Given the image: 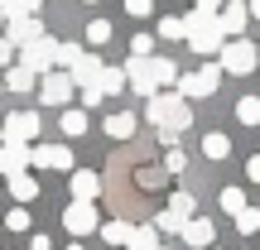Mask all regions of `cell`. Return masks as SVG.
<instances>
[{"label":"cell","mask_w":260,"mask_h":250,"mask_svg":"<svg viewBox=\"0 0 260 250\" xmlns=\"http://www.w3.org/2000/svg\"><path fill=\"white\" fill-rule=\"evenodd\" d=\"M0 29H5V15H0Z\"/></svg>","instance_id":"46"},{"label":"cell","mask_w":260,"mask_h":250,"mask_svg":"<svg viewBox=\"0 0 260 250\" xmlns=\"http://www.w3.org/2000/svg\"><path fill=\"white\" fill-rule=\"evenodd\" d=\"M135 116H130V111H116V116H106V135H111V139H130V135H135Z\"/></svg>","instance_id":"19"},{"label":"cell","mask_w":260,"mask_h":250,"mask_svg":"<svg viewBox=\"0 0 260 250\" xmlns=\"http://www.w3.org/2000/svg\"><path fill=\"white\" fill-rule=\"evenodd\" d=\"M15 53H19V48L10 44V39H0V67H10V63H15Z\"/></svg>","instance_id":"39"},{"label":"cell","mask_w":260,"mask_h":250,"mask_svg":"<svg viewBox=\"0 0 260 250\" xmlns=\"http://www.w3.org/2000/svg\"><path fill=\"white\" fill-rule=\"evenodd\" d=\"M130 250H164V245H159V231H154V226H135V241H130Z\"/></svg>","instance_id":"27"},{"label":"cell","mask_w":260,"mask_h":250,"mask_svg":"<svg viewBox=\"0 0 260 250\" xmlns=\"http://www.w3.org/2000/svg\"><path fill=\"white\" fill-rule=\"evenodd\" d=\"M154 82L159 87H174L178 82V63H174V58H154Z\"/></svg>","instance_id":"26"},{"label":"cell","mask_w":260,"mask_h":250,"mask_svg":"<svg viewBox=\"0 0 260 250\" xmlns=\"http://www.w3.org/2000/svg\"><path fill=\"white\" fill-rule=\"evenodd\" d=\"M5 5H10V0H0V10H5Z\"/></svg>","instance_id":"45"},{"label":"cell","mask_w":260,"mask_h":250,"mask_svg":"<svg viewBox=\"0 0 260 250\" xmlns=\"http://www.w3.org/2000/svg\"><path fill=\"white\" fill-rule=\"evenodd\" d=\"M96 87H102L106 96H116L125 87V67H102V77H96Z\"/></svg>","instance_id":"23"},{"label":"cell","mask_w":260,"mask_h":250,"mask_svg":"<svg viewBox=\"0 0 260 250\" xmlns=\"http://www.w3.org/2000/svg\"><path fill=\"white\" fill-rule=\"evenodd\" d=\"M178 236H183V245H198V250H212L217 245V226L207 222V217H188Z\"/></svg>","instance_id":"11"},{"label":"cell","mask_w":260,"mask_h":250,"mask_svg":"<svg viewBox=\"0 0 260 250\" xmlns=\"http://www.w3.org/2000/svg\"><path fill=\"white\" fill-rule=\"evenodd\" d=\"M183 164H188V159H183V149L174 145V149H169V159H164V168H169V173H178V168H183Z\"/></svg>","instance_id":"38"},{"label":"cell","mask_w":260,"mask_h":250,"mask_svg":"<svg viewBox=\"0 0 260 250\" xmlns=\"http://www.w3.org/2000/svg\"><path fill=\"white\" fill-rule=\"evenodd\" d=\"M63 231H73L77 241H82V236H92V231H102V217H96V207L92 202H73L63 212Z\"/></svg>","instance_id":"7"},{"label":"cell","mask_w":260,"mask_h":250,"mask_svg":"<svg viewBox=\"0 0 260 250\" xmlns=\"http://www.w3.org/2000/svg\"><path fill=\"white\" fill-rule=\"evenodd\" d=\"M29 164H34V168L73 173V149H68V145H39V149H29Z\"/></svg>","instance_id":"9"},{"label":"cell","mask_w":260,"mask_h":250,"mask_svg":"<svg viewBox=\"0 0 260 250\" xmlns=\"http://www.w3.org/2000/svg\"><path fill=\"white\" fill-rule=\"evenodd\" d=\"M246 10H251V19H260V0H251V5H246Z\"/></svg>","instance_id":"43"},{"label":"cell","mask_w":260,"mask_h":250,"mask_svg":"<svg viewBox=\"0 0 260 250\" xmlns=\"http://www.w3.org/2000/svg\"><path fill=\"white\" fill-rule=\"evenodd\" d=\"M246 178H251V183H260V154L246 159Z\"/></svg>","instance_id":"40"},{"label":"cell","mask_w":260,"mask_h":250,"mask_svg":"<svg viewBox=\"0 0 260 250\" xmlns=\"http://www.w3.org/2000/svg\"><path fill=\"white\" fill-rule=\"evenodd\" d=\"M149 10H154V0H125V15H135V19H145Z\"/></svg>","instance_id":"37"},{"label":"cell","mask_w":260,"mask_h":250,"mask_svg":"<svg viewBox=\"0 0 260 250\" xmlns=\"http://www.w3.org/2000/svg\"><path fill=\"white\" fill-rule=\"evenodd\" d=\"M125 82L149 101V96L159 92V82H154V58H130V63H125Z\"/></svg>","instance_id":"10"},{"label":"cell","mask_w":260,"mask_h":250,"mask_svg":"<svg viewBox=\"0 0 260 250\" xmlns=\"http://www.w3.org/2000/svg\"><path fill=\"white\" fill-rule=\"evenodd\" d=\"M183 29H188L183 44L193 48V53H203V58L222 53L226 34H222V19H217V15H207V10H198V5H193V15H183Z\"/></svg>","instance_id":"2"},{"label":"cell","mask_w":260,"mask_h":250,"mask_svg":"<svg viewBox=\"0 0 260 250\" xmlns=\"http://www.w3.org/2000/svg\"><path fill=\"white\" fill-rule=\"evenodd\" d=\"M130 58H154V34H135L130 39Z\"/></svg>","instance_id":"33"},{"label":"cell","mask_w":260,"mask_h":250,"mask_svg":"<svg viewBox=\"0 0 260 250\" xmlns=\"http://www.w3.org/2000/svg\"><path fill=\"white\" fill-rule=\"evenodd\" d=\"M159 39H188L183 19H178V15H164V19H159Z\"/></svg>","instance_id":"30"},{"label":"cell","mask_w":260,"mask_h":250,"mask_svg":"<svg viewBox=\"0 0 260 250\" xmlns=\"http://www.w3.org/2000/svg\"><path fill=\"white\" fill-rule=\"evenodd\" d=\"M68 193H73V202H96V197H102V178H96L92 168H73Z\"/></svg>","instance_id":"12"},{"label":"cell","mask_w":260,"mask_h":250,"mask_svg":"<svg viewBox=\"0 0 260 250\" xmlns=\"http://www.w3.org/2000/svg\"><path fill=\"white\" fill-rule=\"evenodd\" d=\"M39 130H44V121H39L34 111H10L5 125H0V135H5V145H29Z\"/></svg>","instance_id":"6"},{"label":"cell","mask_w":260,"mask_h":250,"mask_svg":"<svg viewBox=\"0 0 260 250\" xmlns=\"http://www.w3.org/2000/svg\"><path fill=\"white\" fill-rule=\"evenodd\" d=\"M29 168V145H0V173L15 178Z\"/></svg>","instance_id":"15"},{"label":"cell","mask_w":260,"mask_h":250,"mask_svg":"<svg viewBox=\"0 0 260 250\" xmlns=\"http://www.w3.org/2000/svg\"><path fill=\"white\" fill-rule=\"evenodd\" d=\"M68 250H87V245H82V241H77V245H68Z\"/></svg>","instance_id":"44"},{"label":"cell","mask_w":260,"mask_h":250,"mask_svg":"<svg viewBox=\"0 0 260 250\" xmlns=\"http://www.w3.org/2000/svg\"><path fill=\"white\" fill-rule=\"evenodd\" d=\"M145 121L159 130V139H164L169 149H174V139H178V130H188L193 125V111H188V101L178 92H154L145 101Z\"/></svg>","instance_id":"1"},{"label":"cell","mask_w":260,"mask_h":250,"mask_svg":"<svg viewBox=\"0 0 260 250\" xmlns=\"http://www.w3.org/2000/svg\"><path fill=\"white\" fill-rule=\"evenodd\" d=\"M5 39L15 48H24V44H34V39H44V24H39L34 15H24V19H5Z\"/></svg>","instance_id":"14"},{"label":"cell","mask_w":260,"mask_h":250,"mask_svg":"<svg viewBox=\"0 0 260 250\" xmlns=\"http://www.w3.org/2000/svg\"><path fill=\"white\" fill-rule=\"evenodd\" d=\"M19 67H29L34 77H44V73H53L58 67V39H34V44H24L19 48Z\"/></svg>","instance_id":"5"},{"label":"cell","mask_w":260,"mask_h":250,"mask_svg":"<svg viewBox=\"0 0 260 250\" xmlns=\"http://www.w3.org/2000/svg\"><path fill=\"white\" fill-rule=\"evenodd\" d=\"M63 135H68V139L87 135V111H63Z\"/></svg>","instance_id":"28"},{"label":"cell","mask_w":260,"mask_h":250,"mask_svg":"<svg viewBox=\"0 0 260 250\" xmlns=\"http://www.w3.org/2000/svg\"><path fill=\"white\" fill-rule=\"evenodd\" d=\"M217 87H222V63H203L198 73L178 77V96H183V101H203V96H212Z\"/></svg>","instance_id":"4"},{"label":"cell","mask_w":260,"mask_h":250,"mask_svg":"<svg viewBox=\"0 0 260 250\" xmlns=\"http://www.w3.org/2000/svg\"><path fill=\"white\" fill-rule=\"evenodd\" d=\"M73 73H63V67H53V73H44V82H39V96H44V106H68V96H73Z\"/></svg>","instance_id":"8"},{"label":"cell","mask_w":260,"mask_h":250,"mask_svg":"<svg viewBox=\"0 0 260 250\" xmlns=\"http://www.w3.org/2000/svg\"><path fill=\"white\" fill-rule=\"evenodd\" d=\"M77 58H82V48H77V44H58V67H63V73H73Z\"/></svg>","instance_id":"34"},{"label":"cell","mask_w":260,"mask_h":250,"mask_svg":"<svg viewBox=\"0 0 260 250\" xmlns=\"http://www.w3.org/2000/svg\"><path fill=\"white\" fill-rule=\"evenodd\" d=\"M217 19H222V34L226 39H241V29L251 24V10H246V0H226Z\"/></svg>","instance_id":"13"},{"label":"cell","mask_w":260,"mask_h":250,"mask_svg":"<svg viewBox=\"0 0 260 250\" xmlns=\"http://www.w3.org/2000/svg\"><path fill=\"white\" fill-rule=\"evenodd\" d=\"M222 212H246V193H241V188H222Z\"/></svg>","instance_id":"31"},{"label":"cell","mask_w":260,"mask_h":250,"mask_svg":"<svg viewBox=\"0 0 260 250\" xmlns=\"http://www.w3.org/2000/svg\"><path fill=\"white\" fill-rule=\"evenodd\" d=\"M39 10H44V0H10L0 15L5 19H24V15H39Z\"/></svg>","instance_id":"25"},{"label":"cell","mask_w":260,"mask_h":250,"mask_svg":"<svg viewBox=\"0 0 260 250\" xmlns=\"http://www.w3.org/2000/svg\"><path fill=\"white\" fill-rule=\"evenodd\" d=\"M87 44H92V48L111 44V24H106V19H92V24H87Z\"/></svg>","instance_id":"29"},{"label":"cell","mask_w":260,"mask_h":250,"mask_svg":"<svg viewBox=\"0 0 260 250\" xmlns=\"http://www.w3.org/2000/svg\"><path fill=\"white\" fill-rule=\"evenodd\" d=\"M29 250H53V241H48V236L39 231V236H34V245H29Z\"/></svg>","instance_id":"42"},{"label":"cell","mask_w":260,"mask_h":250,"mask_svg":"<svg viewBox=\"0 0 260 250\" xmlns=\"http://www.w3.org/2000/svg\"><path fill=\"white\" fill-rule=\"evenodd\" d=\"M236 231H241V236H255V231H260V212H255V207L236 212Z\"/></svg>","instance_id":"32"},{"label":"cell","mask_w":260,"mask_h":250,"mask_svg":"<svg viewBox=\"0 0 260 250\" xmlns=\"http://www.w3.org/2000/svg\"><path fill=\"white\" fill-rule=\"evenodd\" d=\"M5 226H10V231H29V212H24V207H15V212L5 217Z\"/></svg>","instance_id":"35"},{"label":"cell","mask_w":260,"mask_h":250,"mask_svg":"<svg viewBox=\"0 0 260 250\" xmlns=\"http://www.w3.org/2000/svg\"><path fill=\"white\" fill-rule=\"evenodd\" d=\"M217 63H222V73L246 77V73H255V63H260V44H251V39H226Z\"/></svg>","instance_id":"3"},{"label":"cell","mask_w":260,"mask_h":250,"mask_svg":"<svg viewBox=\"0 0 260 250\" xmlns=\"http://www.w3.org/2000/svg\"><path fill=\"white\" fill-rule=\"evenodd\" d=\"M5 87L10 92H34V73H29V67H5Z\"/></svg>","instance_id":"22"},{"label":"cell","mask_w":260,"mask_h":250,"mask_svg":"<svg viewBox=\"0 0 260 250\" xmlns=\"http://www.w3.org/2000/svg\"><path fill=\"white\" fill-rule=\"evenodd\" d=\"M203 154H207V159H212V164H222V159H226V154H232V139H226V135H222V130H212V135H207V139H203Z\"/></svg>","instance_id":"20"},{"label":"cell","mask_w":260,"mask_h":250,"mask_svg":"<svg viewBox=\"0 0 260 250\" xmlns=\"http://www.w3.org/2000/svg\"><path fill=\"white\" fill-rule=\"evenodd\" d=\"M102 236L111 241V250H130V241H135V226L116 217V222H106V226H102Z\"/></svg>","instance_id":"17"},{"label":"cell","mask_w":260,"mask_h":250,"mask_svg":"<svg viewBox=\"0 0 260 250\" xmlns=\"http://www.w3.org/2000/svg\"><path fill=\"white\" fill-rule=\"evenodd\" d=\"M102 101H106V92H102L96 82H87V87H82V106H102Z\"/></svg>","instance_id":"36"},{"label":"cell","mask_w":260,"mask_h":250,"mask_svg":"<svg viewBox=\"0 0 260 250\" xmlns=\"http://www.w3.org/2000/svg\"><path fill=\"white\" fill-rule=\"evenodd\" d=\"M5 188H10V197H15V202H34V197H39V178H34V173L5 178Z\"/></svg>","instance_id":"16"},{"label":"cell","mask_w":260,"mask_h":250,"mask_svg":"<svg viewBox=\"0 0 260 250\" xmlns=\"http://www.w3.org/2000/svg\"><path fill=\"white\" fill-rule=\"evenodd\" d=\"M82 5H96V0H82Z\"/></svg>","instance_id":"47"},{"label":"cell","mask_w":260,"mask_h":250,"mask_svg":"<svg viewBox=\"0 0 260 250\" xmlns=\"http://www.w3.org/2000/svg\"><path fill=\"white\" fill-rule=\"evenodd\" d=\"M212 250H222V245H212Z\"/></svg>","instance_id":"48"},{"label":"cell","mask_w":260,"mask_h":250,"mask_svg":"<svg viewBox=\"0 0 260 250\" xmlns=\"http://www.w3.org/2000/svg\"><path fill=\"white\" fill-rule=\"evenodd\" d=\"M222 5L226 0H198V10H207V15H222Z\"/></svg>","instance_id":"41"},{"label":"cell","mask_w":260,"mask_h":250,"mask_svg":"<svg viewBox=\"0 0 260 250\" xmlns=\"http://www.w3.org/2000/svg\"><path fill=\"white\" fill-rule=\"evenodd\" d=\"M102 58H96V53H82V58H77V67H73V82L77 87H87V82H96V77H102Z\"/></svg>","instance_id":"18"},{"label":"cell","mask_w":260,"mask_h":250,"mask_svg":"<svg viewBox=\"0 0 260 250\" xmlns=\"http://www.w3.org/2000/svg\"><path fill=\"white\" fill-rule=\"evenodd\" d=\"M169 217H178V222L198 217V197L193 193H174V197H169Z\"/></svg>","instance_id":"21"},{"label":"cell","mask_w":260,"mask_h":250,"mask_svg":"<svg viewBox=\"0 0 260 250\" xmlns=\"http://www.w3.org/2000/svg\"><path fill=\"white\" fill-rule=\"evenodd\" d=\"M236 121L241 125H260V96H241V101H236Z\"/></svg>","instance_id":"24"}]
</instances>
